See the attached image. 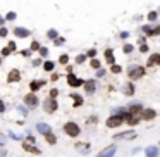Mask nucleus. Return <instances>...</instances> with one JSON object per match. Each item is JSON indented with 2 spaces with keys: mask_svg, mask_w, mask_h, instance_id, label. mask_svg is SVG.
<instances>
[{
  "mask_svg": "<svg viewBox=\"0 0 160 157\" xmlns=\"http://www.w3.org/2000/svg\"><path fill=\"white\" fill-rule=\"evenodd\" d=\"M11 52H12V50L9 49V47H5V49H2V52H0V57H7Z\"/></svg>",
  "mask_w": 160,
  "mask_h": 157,
  "instance_id": "38",
  "label": "nucleus"
},
{
  "mask_svg": "<svg viewBox=\"0 0 160 157\" xmlns=\"http://www.w3.org/2000/svg\"><path fill=\"white\" fill-rule=\"evenodd\" d=\"M0 145H4V140H2V138H0Z\"/></svg>",
  "mask_w": 160,
  "mask_h": 157,
  "instance_id": "52",
  "label": "nucleus"
},
{
  "mask_svg": "<svg viewBox=\"0 0 160 157\" xmlns=\"http://www.w3.org/2000/svg\"><path fill=\"white\" fill-rule=\"evenodd\" d=\"M102 76H105V69H97V78H102Z\"/></svg>",
  "mask_w": 160,
  "mask_h": 157,
  "instance_id": "43",
  "label": "nucleus"
},
{
  "mask_svg": "<svg viewBox=\"0 0 160 157\" xmlns=\"http://www.w3.org/2000/svg\"><path fill=\"white\" fill-rule=\"evenodd\" d=\"M5 22V19H4V16H0V26H2V24H4Z\"/></svg>",
  "mask_w": 160,
  "mask_h": 157,
  "instance_id": "51",
  "label": "nucleus"
},
{
  "mask_svg": "<svg viewBox=\"0 0 160 157\" xmlns=\"http://www.w3.org/2000/svg\"><path fill=\"white\" fill-rule=\"evenodd\" d=\"M7 33H9V31H7V30H5V28H4V26L0 28V36H7Z\"/></svg>",
  "mask_w": 160,
  "mask_h": 157,
  "instance_id": "45",
  "label": "nucleus"
},
{
  "mask_svg": "<svg viewBox=\"0 0 160 157\" xmlns=\"http://www.w3.org/2000/svg\"><path fill=\"white\" fill-rule=\"evenodd\" d=\"M66 71H67V74H69V73H72V66H67Z\"/></svg>",
  "mask_w": 160,
  "mask_h": 157,
  "instance_id": "50",
  "label": "nucleus"
},
{
  "mask_svg": "<svg viewBox=\"0 0 160 157\" xmlns=\"http://www.w3.org/2000/svg\"><path fill=\"white\" fill-rule=\"evenodd\" d=\"M14 36H17V38H28L31 35V31L30 30H26V28H21V26H17V28H14Z\"/></svg>",
  "mask_w": 160,
  "mask_h": 157,
  "instance_id": "14",
  "label": "nucleus"
},
{
  "mask_svg": "<svg viewBox=\"0 0 160 157\" xmlns=\"http://www.w3.org/2000/svg\"><path fill=\"white\" fill-rule=\"evenodd\" d=\"M4 19H5V21H14V19H16V12H12V11L7 12V16H5Z\"/></svg>",
  "mask_w": 160,
  "mask_h": 157,
  "instance_id": "35",
  "label": "nucleus"
},
{
  "mask_svg": "<svg viewBox=\"0 0 160 157\" xmlns=\"http://www.w3.org/2000/svg\"><path fill=\"white\" fill-rule=\"evenodd\" d=\"M64 131H66L67 136L76 138V136H79V133H81V128H79L74 121H67V123L64 124Z\"/></svg>",
  "mask_w": 160,
  "mask_h": 157,
  "instance_id": "1",
  "label": "nucleus"
},
{
  "mask_svg": "<svg viewBox=\"0 0 160 157\" xmlns=\"http://www.w3.org/2000/svg\"><path fill=\"white\" fill-rule=\"evenodd\" d=\"M146 35H148V36H158L160 35V24H157V26H153V28L150 26V30Z\"/></svg>",
  "mask_w": 160,
  "mask_h": 157,
  "instance_id": "23",
  "label": "nucleus"
},
{
  "mask_svg": "<svg viewBox=\"0 0 160 157\" xmlns=\"http://www.w3.org/2000/svg\"><path fill=\"white\" fill-rule=\"evenodd\" d=\"M47 36H48L50 40H55V38L59 36V31H57V30H50L48 33H47Z\"/></svg>",
  "mask_w": 160,
  "mask_h": 157,
  "instance_id": "30",
  "label": "nucleus"
},
{
  "mask_svg": "<svg viewBox=\"0 0 160 157\" xmlns=\"http://www.w3.org/2000/svg\"><path fill=\"white\" fill-rule=\"evenodd\" d=\"M53 67H55V62H53V60H45V62H43V69H45V71H53Z\"/></svg>",
  "mask_w": 160,
  "mask_h": 157,
  "instance_id": "24",
  "label": "nucleus"
},
{
  "mask_svg": "<svg viewBox=\"0 0 160 157\" xmlns=\"http://www.w3.org/2000/svg\"><path fill=\"white\" fill-rule=\"evenodd\" d=\"M40 62H41L40 59H34V60H33V66H40Z\"/></svg>",
  "mask_w": 160,
  "mask_h": 157,
  "instance_id": "48",
  "label": "nucleus"
},
{
  "mask_svg": "<svg viewBox=\"0 0 160 157\" xmlns=\"http://www.w3.org/2000/svg\"><path fill=\"white\" fill-rule=\"evenodd\" d=\"M124 123V117L122 116H117V114H112L110 117L107 119V128H117V126H121V124Z\"/></svg>",
  "mask_w": 160,
  "mask_h": 157,
  "instance_id": "5",
  "label": "nucleus"
},
{
  "mask_svg": "<svg viewBox=\"0 0 160 157\" xmlns=\"http://www.w3.org/2000/svg\"><path fill=\"white\" fill-rule=\"evenodd\" d=\"M129 36V33H127V31H122V33H121V38H127Z\"/></svg>",
  "mask_w": 160,
  "mask_h": 157,
  "instance_id": "47",
  "label": "nucleus"
},
{
  "mask_svg": "<svg viewBox=\"0 0 160 157\" xmlns=\"http://www.w3.org/2000/svg\"><path fill=\"white\" fill-rule=\"evenodd\" d=\"M146 17H148V21H150V22H155L157 19H158V12H157V11H150Z\"/></svg>",
  "mask_w": 160,
  "mask_h": 157,
  "instance_id": "25",
  "label": "nucleus"
},
{
  "mask_svg": "<svg viewBox=\"0 0 160 157\" xmlns=\"http://www.w3.org/2000/svg\"><path fill=\"white\" fill-rule=\"evenodd\" d=\"M40 47H41V45H40V41H36V40H34V41H31V47H30V50H31V52H36V50L40 49Z\"/></svg>",
  "mask_w": 160,
  "mask_h": 157,
  "instance_id": "31",
  "label": "nucleus"
},
{
  "mask_svg": "<svg viewBox=\"0 0 160 157\" xmlns=\"http://www.w3.org/2000/svg\"><path fill=\"white\" fill-rule=\"evenodd\" d=\"M124 121H126L129 126H134V124H138L139 121H141V117H139V114H129V112H126V114H124Z\"/></svg>",
  "mask_w": 160,
  "mask_h": 157,
  "instance_id": "8",
  "label": "nucleus"
},
{
  "mask_svg": "<svg viewBox=\"0 0 160 157\" xmlns=\"http://www.w3.org/2000/svg\"><path fill=\"white\" fill-rule=\"evenodd\" d=\"M89 66H91V69H100V67H102V62L93 57V59H91V62H89Z\"/></svg>",
  "mask_w": 160,
  "mask_h": 157,
  "instance_id": "27",
  "label": "nucleus"
},
{
  "mask_svg": "<svg viewBox=\"0 0 160 157\" xmlns=\"http://www.w3.org/2000/svg\"><path fill=\"white\" fill-rule=\"evenodd\" d=\"M38 52H40L41 57H47V55H48V49H47V47H40V49H38Z\"/></svg>",
  "mask_w": 160,
  "mask_h": 157,
  "instance_id": "34",
  "label": "nucleus"
},
{
  "mask_svg": "<svg viewBox=\"0 0 160 157\" xmlns=\"http://www.w3.org/2000/svg\"><path fill=\"white\" fill-rule=\"evenodd\" d=\"M157 12H160V9H158V11H157Z\"/></svg>",
  "mask_w": 160,
  "mask_h": 157,
  "instance_id": "54",
  "label": "nucleus"
},
{
  "mask_svg": "<svg viewBox=\"0 0 160 157\" xmlns=\"http://www.w3.org/2000/svg\"><path fill=\"white\" fill-rule=\"evenodd\" d=\"M105 60H107L108 64H116V57H114V50L112 49H105Z\"/></svg>",
  "mask_w": 160,
  "mask_h": 157,
  "instance_id": "21",
  "label": "nucleus"
},
{
  "mask_svg": "<svg viewBox=\"0 0 160 157\" xmlns=\"http://www.w3.org/2000/svg\"><path fill=\"white\" fill-rule=\"evenodd\" d=\"M145 76V67L143 66H131L129 69H127V78L129 79H139Z\"/></svg>",
  "mask_w": 160,
  "mask_h": 157,
  "instance_id": "2",
  "label": "nucleus"
},
{
  "mask_svg": "<svg viewBox=\"0 0 160 157\" xmlns=\"http://www.w3.org/2000/svg\"><path fill=\"white\" fill-rule=\"evenodd\" d=\"M158 147H157V145H150V147H146V149H145V155L146 157H157V155H158Z\"/></svg>",
  "mask_w": 160,
  "mask_h": 157,
  "instance_id": "17",
  "label": "nucleus"
},
{
  "mask_svg": "<svg viewBox=\"0 0 160 157\" xmlns=\"http://www.w3.org/2000/svg\"><path fill=\"white\" fill-rule=\"evenodd\" d=\"M2 112H5V104H4V100H0V114Z\"/></svg>",
  "mask_w": 160,
  "mask_h": 157,
  "instance_id": "46",
  "label": "nucleus"
},
{
  "mask_svg": "<svg viewBox=\"0 0 160 157\" xmlns=\"http://www.w3.org/2000/svg\"><path fill=\"white\" fill-rule=\"evenodd\" d=\"M110 73H114V74H119V73H122V67H121L119 64H110Z\"/></svg>",
  "mask_w": 160,
  "mask_h": 157,
  "instance_id": "26",
  "label": "nucleus"
},
{
  "mask_svg": "<svg viewBox=\"0 0 160 157\" xmlns=\"http://www.w3.org/2000/svg\"><path fill=\"white\" fill-rule=\"evenodd\" d=\"M43 136H45V140H47V143H50V145H55V143H57V136L52 133V131L47 133V135H43Z\"/></svg>",
  "mask_w": 160,
  "mask_h": 157,
  "instance_id": "22",
  "label": "nucleus"
},
{
  "mask_svg": "<svg viewBox=\"0 0 160 157\" xmlns=\"http://www.w3.org/2000/svg\"><path fill=\"white\" fill-rule=\"evenodd\" d=\"M22 149L31 154H41V150L38 147H34V143H31V142H22Z\"/></svg>",
  "mask_w": 160,
  "mask_h": 157,
  "instance_id": "15",
  "label": "nucleus"
},
{
  "mask_svg": "<svg viewBox=\"0 0 160 157\" xmlns=\"http://www.w3.org/2000/svg\"><path fill=\"white\" fill-rule=\"evenodd\" d=\"M71 98H74V105H76V107H79V105H81L83 104V98L81 97H79V95H71Z\"/></svg>",
  "mask_w": 160,
  "mask_h": 157,
  "instance_id": "29",
  "label": "nucleus"
},
{
  "mask_svg": "<svg viewBox=\"0 0 160 157\" xmlns=\"http://www.w3.org/2000/svg\"><path fill=\"white\" fill-rule=\"evenodd\" d=\"M126 111L129 112V114H141L143 105L139 104V102H133V104H129V105L126 107Z\"/></svg>",
  "mask_w": 160,
  "mask_h": 157,
  "instance_id": "12",
  "label": "nucleus"
},
{
  "mask_svg": "<svg viewBox=\"0 0 160 157\" xmlns=\"http://www.w3.org/2000/svg\"><path fill=\"white\" fill-rule=\"evenodd\" d=\"M19 79H21V71H17V69H11L7 74V83H17Z\"/></svg>",
  "mask_w": 160,
  "mask_h": 157,
  "instance_id": "13",
  "label": "nucleus"
},
{
  "mask_svg": "<svg viewBox=\"0 0 160 157\" xmlns=\"http://www.w3.org/2000/svg\"><path fill=\"white\" fill-rule=\"evenodd\" d=\"M59 62H60V64H64V66H66V64L69 62V55H67V54H62V55L59 57Z\"/></svg>",
  "mask_w": 160,
  "mask_h": 157,
  "instance_id": "33",
  "label": "nucleus"
},
{
  "mask_svg": "<svg viewBox=\"0 0 160 157\" xmlns=\"http://www.w3.org/2000/svg\"><path fill=\"white\" fill-rule=\"evenodd\" d=\"M136 136H138V133L134 130H127V131H122V133L114 135V140H133Z\"/></svg>",
  "mask_w": 160,
  "mask_h": 157,
  "instance_id": "4",
  "label": "nucleus"
},
{
  "mask_svg": "<svg viewBox=\"0 0 160 157\" xmlns=\"http://www.w3.org/2000/svg\"><path fill=\"white\" fill-rule=\"evenodd\" d=\"M17 112H21L22 116H26V114H28V109H26V107H21V105H19V107H17Z\"/></svg>",
  "mask_w": 160,
  "mask_h": 157,
  "instance_id": "40",
  "label": "nucleus"
},
{
  "mask_svg": "<svg viewBox=\"0 0 160 157\" xmlns=\"http://www.w3.org/2000/svg\"><path fill=\"white\" fill-rule=\"evenodd\" d=\"M76 149L79 152H86V150H89V143H76Z\"/></svg>",
  "mask_w": 160,
  "mask_h": 157,
  "instance_id": "28",
  "label": "nucleus"
},
{
  "mask_svg": "<svg viewBox=\"0 0 160 157\" xmlns=\"http://www.w3.org/2000/svg\"><path fill=\"white\" fill-rule=\"evenodd\" d=\"M95 55H97V50H95V49H91V50L86 52V57H95Z\"/></svg>",
  "mask_w": 160,
  "mask_h": 157,
  "instance_id": "41",
  "label": "nucleus"
},
{
  "mask_svg": "<svg viewBox=\"0 0 160 157\" xmlns=\"http://www.w3.org/2000/svg\"><path fill=\"white\" fill-rule=\"evenodd\" d=\"M0 64H2V57H0Z\"/></svg>",
  "mask_w": 160,
  "mask_h": 157,
  "instance_id": "53",
  "label": "nucleus"
},
{
  "mask_svg": "<svg viewBox=\"0 0 160 157\" xmlns=\"http://www.w3.org/2000/svg\"><path fill=\"white\" fill-rule=\"evenodd\" d=\"M24 104H26L28 109H34L38 105V97L33 93V92H30V93L24 97Z\"/></svg>",
  "mask_w": 160,
  "mask_h": 157,
  "instance_id": "7",
  "label": "nucleus"
},
{
  "mask_svg": "<svg viewBox=\"0 0 160 157\" xmlns=\"http://www.w3.org/2000/svg\"><path fill=\"white\" fill-rule=\"evenodd\" d=\"M31 54H33V52H31V50L28 49V50H22V52H21V55H24V57H31Z\"/></svg>",
  "mask_w": 160,
  "mask_h": 157,
  "instance_id": "44",
  "label": "nucleus"
},
{
  "mask_svg": "<svg viewBox=\"0 0 160 157\" xmlns=\"http://www.w3.org/2000/svg\"><path fill=\"white\" fill-rule=\"evenodd\" d=\"M83 83H85V79L74 76V73H69V74H67V85L71 86V88H78V86L83 85Z\"/></svg>",
  "mask_w": 160,
  "mask_h": 157,
  "instance_id": "6",
  "label": "nucleus"
},
{
  "mask_svg": "<svg viewBox=\"0 0 160 157\" xmlns=\"http://www.w3.org/2000/svg\"><path fill=\"white\" fill-rule=\"evenodd\" d=\"M85 60H86V55H85V54H79V55L76 57V64H83Z\"/></svg>",
  "mask_w": 160,
  "mask_h": 157,
  "instance_id": "36",
  "label": "nucleus"
},
{
  "mask_svg": "<svg viewBox=\"0 0 160 157\" xmlns=\"http://www.w3.org/2000/svg\"><path fill=\"white\" fill-rule=\"evenodd\" d=\"M122 52H124V54H131V52H133V45L124 43V45H122Z\"/></svg>",
  "mask_w": 160,
  "mask_h": 157,
  "instance_id": "32",
  "label": "nucleus"
},
{
  "mask_svg": "<svg viewBox=\"0 0 160 157\" xmlns=\"http://www.w3.org/2000/svg\"><path fill=\"white\" fill-rule=\"evenodd\" d=\"M139 52H148V45L141 43V45H139Z\"/></svg>",
  "mask_w": 160,
  "mask_h": 157,
  "instance_id": "42",
  "label": "nucleus"
},
{
  "mask_svg": "<svg viewBox=\"0 0 160 157\" xmlns=\"http://www.w3.org/2000/svg\"><path fill=\"white\" fill-rule=\"evenodd\" d=\"M57 109H59V102H57L55 98H52V97L45 98V102H43V111L47 112V114H53Z\"/></svg>",
  "mask_w": 160,
  "mask_h": 157,
  "instance_id": "3",
  "label": "nucleus"
},
{
  "mask_svg": "<svg viewBox=\"0 0 160 157\" xmlns=\"http://www.w3.org/2000/svg\"><path fill=\"white\" fill-rule=\"evenodd\" d=\"M122 93L127 95V97H133L134 95V85L133 83H126V85L122 86Z\"/></svg>",
  "mask_w": 160,
  "mask_h": 157,
  "instance_id": "19",
  "label": "nucleus"
},
{
  "mask_svg": "<svg viewBox=\"0 0 160 157\" xmlns=\"http://www.w3.org/2000/svg\"><path fill=\"white\" fill-rule=\"evenodd\" d=\"M83 85H85L86 95H93L95 93V90H97V81H95V79H86Z\"/></svg>",
  "mask_w": 160,
  "mask_h": 157,
  "instance_id": "9",
  "label": "nucleus"
},
{
  "mask_svg": "<svg viewBox=\"0 0 160 157\" xmlns=\"http://www.w3.org/2000/svg\"><path fill=\"white\" fill-rule=\"evenodd\" d=\"M155 116H157L155 109H143L141 114H139V117L143 121H152V119H155Z\"/></svg>",
  "mask_w": 160,
  "mask_h": 157,
  "instance_id": "10",
  "label": "nucleus"
},
{
  "mask_svg": "<svg viewBox=\"0 0 160 157\" xmlns=\"http://www.w3.org/2000/svg\"><path fill=\"white\" fill-rule=\"evenodd\" d=\"M36 130L40 131L41 135H47V133H50V131H52V128H50V124H47V123H38L36 124Z\"/></svg>",
  "mask_w": 160,
  "mask_h": 157,
  "instance_id": "20",
  "label": "nucleus"
},
{
  "mask_svg": "<svg viewBox=\"0 0 160 157\" xmlns=\"http://www.w3.org/2000/svg\"><path fill=\"white\" fill-rule=\"evenodd\" d=\"M43 85H45V79H33V81L30 83V90L31 92H38Z\"/></svg>",
  "mask_w": 160,
  "mask_h": 157,
  "instance_id": "18",
  "label": "nucleus"
},
{
  "mask_svg": "<svg viewBox=\"0 0 160 157\" xmlns=\"http://www.w3.org/2000/svg\"><path fill=\"white\" fill-rule=\"evenodd\" d=\"M148 67H153V66H160V54H152L148 57V62H146Z\"/></svg>",
  "mask_w": 160,
  "mask_h": 157,
  "instance_id": "16",
  "label": "nucleus"
},
{
  "mask_svg": "<svg viewBox=\"0 0 160 157\" xmlns=\"http://www.w3.org/2000/svg\"><path fill=\"white\" fill-rule=\"evenodd\" d=\"M57 95H59V90H57V88H52V90H50V97H52V98H55Z\"/></svg>",
  "mask_w": 160,
  "mask_h": 157,
  "instance_id": "39",
  "label": "nucleus"
},
{
  "mask_svg": "<svg viewBox=\"0 0 160 157\" xmlns=\"http://www.w3.org/2000/svg\"><path fill=\"white\" fill-rule=\"evenodd\" d=\"M52 79H53V81H57V79H59V74H57V73H53V74H52Z\"/></svg>",
  "mask_w": 160,
  "mask_h": 157,
  "instance_id": "49",
  "label": "nucleus"
},
{
  "mask_svg": "<svg viewBox=\"0 0 160 157\" xmlns=\"http://www.w3.org/2000/svg\"><path fill=\"white\" fill-rule=\"evenodd\" d=\"M64 41H66V40H64L62 36H57L55 40H53V45H57V47H60V45H64Z\"/></svg>",
  "mask_w": 160,
  "mask_h": 157,
  "instance_id": "37",
  "label": "nucleus"
},
{
  "mask_svg": "<svg viewBox=\"0 0 160 157\" xmlns=\"http://www.w3.org/2000/svg\"><path fill=\"white\" fill-rule=\"evenodd\" d=\"M116 152H117L116 145H108V147H105V149L102 150L97 157H114V154H116Z\"/></svg>",
  "mask_w": 160,
  "mask_h": 157,
  "instance_id": "11",
  "label": "nucleus"
}]
</instances>
